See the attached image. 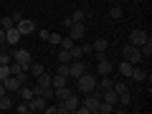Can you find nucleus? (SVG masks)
I'll return each instance as SVG.
<instances>
[{"mask_svg": "<svg viewBox=\"0 0 152 114\" xmlns=\"http://www.w3.org/2000/svg\"><path fill=\"white\" fill-rule=\"evenodd\" d=\"M99 102H102V91H99V86H96L94 91L86 94L84 104H79V109H76V112H79V114H91V112H96V109H99Z\"/></svg>", "mask_w": 152, "mask_h": 114, "instance_id": "f257e3e1", "label": "nucleus"}, {"mask_svg": "<svg viewBox=\"0 0 152 114\" xmlns=\"http://www.w3.org/2000/svg\"><path fill=\"white\" fill-rule=\"evenodd\" d=\"M96 81H99V79H96L94 74H89V71H84V74L79 76V79H76V86L81 89L84 94H89V91H94V89H96Z\"/></svg>", "mask_w": 152, "mask_h": 114, "instance_id": "f03ea898", "label": "nucleus"}, {"mask_svg": "<svg viewBox=\"0 0 152 114\" xmlns=\"http://www.w3.org/2000/svg\"><path fill=\"white\" fill-rule=\"evenodd\" d=\"M79 96H74V94H69V96L64 99V102H58L56 107H58V114H69V112H76L79 109Z\"/></svg>", "mask_w": 152, "mask_h": 114, "instance_id": "7ed1b4c3", "label": "nucleus"}, {"mask_svg": "<svg viewBox=\"0 0 152 114\" xmlns=\"http://www.w3.org/2000/svg\"><path fill=\"white\" fill-rule=\"evenodd\" d=\"M122 56H124V61H129V64H142V53H140V48H137V46H124V51H122Z\"/></svg>", "mask_w": 152, "mask_h": 114, "instance_id": "20e7f679", "label": "nucleus"}, {"mask_svg": "<svg viewBox=\"0 0 152 114\" xmlns=\"http://www.w3.org/2000/svg\"><path fill=\"white\" fill-rule=\"evenodd\" d=\"M145 41H150V36H147V31H142V28H137V31H132V33H129V43H132V46H137V48H140Z\"/></svg>", "mask_w": 152, "mask_h": 114, "instance_id": "39448f33", "label": "nucleus"}, {"mask_svg": "<svg viewBox=\"0 0 152 114\" xmlns=\"http://www.w3.org/2000/svg\"><path fill=\"white\" fill-rule=\"evenodd\" d=\"M15 28L20 31V36H31V33H36V31H38V28H36V23H33V20H28V18L18 20V23H15Z\"/></svg>", "mask_w": 152, "mask_h": 114, "instance_id": "423d86ee", "label": "nucleus"}, {"mask_svg": "<svg viewBox=\"0 0 152 114\" xmlns=\"http://www.w3.org/2000/svg\"><path fill=\"white\" fill-rule=\"evenodd\" d=\"M112 71H114V66L109 64V58H107V56L96 61V74H99V76H112Z\"/></svg>", "mask_w": 152, "mask_h": 114, "instance_id": "0eeeda50", "label": "nucleus"}, {"mask_svg": "<svg viewBox=\"0 0 152 114\" xmlns=\"http://www.w3.org/2000/svg\"><path fill=\"white\" fill-rule=\"evenodd\" d=\"M69 36L74 38V41L84 38V36H86V26H84V23H71V26H69Z\"/></svg>", "mask_w": 152, "mask_h": 114, "instance_id": "6e6552de", "label": "nucleus"}, {"mask_svg": "<svg viewBox=\"0 0 152 114\" xmlns=\"http://www.w3.org/2000/svg\"><path fill=\"white\" fill-rule=\"evenodd\" d=\"M84 71H86V64H81V58H79V61H71V64H69V76H71V79H79Z\"/></svg>", "mask_w": 152, "mask_h": 114, "instance_id": "1a4fd4ad", "label": "nucleus"}, {"mask_svg": "<svg viewBox=\"0 0 152 114\" xmlns=\"http://www.w3.org/2000/svg\"><path fill=\"white\" fill-rule=\"evenodd\" d=\"M13 61H18V64L28 66V64L33 61V56H31V51H26V48H18L15 53H13Z\"/></svg>", "mask_w": 152, "mask_h": 114, "instance_id": "9d476101", "label": "nucleus"}, {"mask_svg": "<svg viewBox=\"0 0 152 114\" xmlns=\"http://www.w3.org/2000/svg\"><path fill=\"white\" fill-rule=\"evenodd\" d=\"M18 41H20V31H18L15 26H13V28H5V43H8V46H15Z\"/></svg>", "mask_w": 152, "mask_h": 114, "instance_id": "9b49d317", "label": "nucleus"}, {"mask_svg": "<svg viewBox=\"0 0 152 114\" xmlns=\"http://www.w3.org/2000/svg\"><path fill=\"white\" fill-rule=\"evenodd\" d=\"M28 104H31V112H43V109H46V104H48V102H46V99L41 96V94H36V96H33V99H31Z\"/></svg>", "mask_w": 152, "mask_h": 114, "instance_id": "f8f14e48", "label": "nucleus"}, {"mask_svg": "<svg viewBox=\"0 0 152 114\" xmlns=\"http://www.w3.org/2000/svg\"><path fill=\"white\" fill-rule=\"evenodd\" d=\"M102 102H107V104H119V96H117V91L114 89H102Z\"/></svg>", "mask_w": 152, "mask_h": 114, "instance_id": "ddd939ff", "label": "nucleus"}, {"mask_svg": "<svg viewBox=\"0 0 152 114\" xmlns=\"http://www.w3.org/2000/svg\"><path fill=\"white\" fill-rule=\"evenodd\" d=\"M0 84H5V89H8V91H18V89H20V79H18V76H8V79H5V81H0Z\"/></svg>", "mask_w": 152, "mask_h": 114, "instance_id": "4468645a", "label": "nucleus"}, {"mask_svg": "<svg viewBox=\"0 0 152 114\" xmlns=\"http://www.w3.org/2000/svg\"><path fill=\"white\" fill-rule=\"evenodd\" d=\"M117 69H119V74L124 76V79H129V76H132V69H134V64H129V61H122Z\"/></svg>", "mask_w": 152, "mask_h": 114, "instance_id": "2eb2a0df", "label": "nucleus"}, {"mask_svg": "<svg viewBox=\"0 0 152 114\" xmlns=\"http://www.w3.org/2000/svg\"><path fill=\"white\" fill-rule=\"evenodd\" d=\"M91 48L96 51V53H107V48H109L107 38H99V41H94V43H91Z\"/></svg>", "mask_w": 152, "mask_h": 114, "instance_id": "dca6fc26", "label": "nucleus"}, {"mask_svg": "<svg viewBox=\"0 0 152 114\" xmlns=\"http://www.w3.org/2000/svg\"><path fill=\"white\" fill-rule=\"evenodd\" d=\"M18 91H20V99H23V102H31V99L36 96V94H33V89H28L26 84H20V89H18Z\"/></svg>", "mask_w": 152, "mask_h": 114, "instance_id": "f3484780", "label": "nucleus"}, {"mask_svg": "<svg viewBox=\"0 0 152 114\" xmlns=\"http://www.w3.org/2000/svg\"><path fill=\"white\" fill-rule=\"evenodd\" d=\"M43 71H46L43 64H33V61L28 64V74H31V76H38V74H43Z\"/></svg>", "mask_w": 152, "mask_h": 114, "instance_id": "a211bd4d", "label": "nucleus"}, {"mask_svg": "<svg viewBox=\"0 0 152 114\" xmlns=\"http://www.w3.org/2000/svg\"><path fill=\"white\" fill-rule=\"evenodd\" d=\"M10 109H13V99L8 96V94L0 96V112H10Z\"/></svg>", "mask_w": 152, "mask_h": 114, "instance_id": "6ab92c4d", "label": "nucleus"}, {"mask_svg": "<svg viewBox=\"0 0 152 114\" xmlns=\"http://www.w3.org/2000/svg\"><path fill=\"white\" fill-rule=\"evenodd\" d=\"M140 53H142V58H150L152 56V41H145V43L140 46Z\"/></svg>", "mask_w": 152, "mask_h": 114, "instance_id": "aec40b11", "label": "nucleus"}, {"mask_svg": "<svg viewBox=\"0 0 152 114\" xmlns=\"http://www.w3.org/2000/svg\"><path fill=\"white\" fill-rule=\"evenodd\" d=\"M86 15H89V13H84V10H76L74 15H69V18H71V23H84V20H86Z\"/></svg>", "mask_w": 152, "mask_h": 114, "instance_id": "412c9836", "label": "nucleus"}, {"mask_svg": "<svg viewBox=\"0 0 152 114\" xmlns=\"http://www.w3.org/2000/svg\"><path fill=\"white\" fill-rule=\"evenodd\" d=\"M96 86H99V89H112V86H114V81L109 79V76H102V79L96 81Z\"/></svg>", "mask_w": 152, "mask_h": 114, "instance_id": "4be33fe9", "label": "nucleus"}, {"mask_svg": "<svg viewBox=\"0 0 152 114\" xmlns=\"http://www.w3.org/2000/svg\"><path fill=\"white\" fill-rule=\"evenodd\" d=\"M58 61H61V64H71V51L69 48H61L58 51Z\"/></svg>", "mask_w": 152, "mask_h": 114, "instance_id": "5701e85b", "label": "nucleus"}, {"mask_svg": "<svg viewBox=\"0 0 152 114\" xmlns=\"http://www.w3.org/2000/svg\"><path fill=\"white\" fill-rule=\"evenodd\" d=\"M71 61H79V58H81V56H84V51H81V46H71Z\"/></svg>", "mask_w": 152, "mask_h": 114, "instance_id": "b1692460", "label": "nucleus"}, {"mask_svg": "<svg viewBox=\"0 0 152 114\" xmlns=\"http://www.w3.org/2000/svg\"><path fill=\"white\" fill-rule=\"evenodd\" d=\"M96 112H102V114H112L114 112V104H107V102H99V109Z\"/></svg>", "mask_w": 152, "mask_h": 114, "instance_id": "393cba45", "label": "nucleus"}, {"mask_svg": "<svg viewBox=\"0 0 152 114\" xmlns=\"http://www.w3.org/2000/svg\"><path fill=\"white\" fill-rule=\"evenodd\" d=\"M119 104H122V107H129V104H132V94H129V91L119 94Z\"/></svg>", "mask_w": 152, "mask_h": 114, "instance_id": "a878e982", "label": "nucleus"}, {"mask_svg": "<svg viewBox=\"0 0 152 114\" xmlns=\"http://www.w3.org/2000/svg\"><path fill=\"white\" fill-rule=\"evenodd\" d=\"M58 46H64V48H71V46H76V41H74L71 36H66V38L61 36V43H58Z\"/></svg>", "mask_w": 152, "mask_h": 114, "instance_id": "bb28decb", "label": "nucleus"}, {"mask_svg": "<svg viewBox=\"0 0 152 114\" xmlns=\"http://www.w3.org/2000/svg\"><path fill=\"white\" fill-rule=\"evenodd\" d=\"M109 15H112V18H114V20H119V18H122V15H124V13H122V8H119V5H114V8H112V10H109Z\"/></svg>", "mask_w": 152, "mask_h": 114, "instance_id": "cd10ccee", "label": "nucleus"}, {"mask_svg": "<svg viewBox=\"0 0 152 114\" xmlns=\"http://www.w3.org/2000/svg\"><path fill=\"white\" fill-rule=\"evenodd\" d=\"M13 26H15V23H13V18H10V15H5L3 20H0V28H3V31H5V28H13Z\"/></svg>", "mask_w": 152, "mask_h": 114, "instance_id": "c85d7f7f", "label": "nucleus"}, {"mask_svg": "<svg viewBox=\"0 0 152 114\" xmlns=\"http://www.w3.org/2000/svg\"><path fill=\"white\" fill-rule=\"evenodd\" d=\"M8 76H10V69H8L5 64H0V81H5Z\"/></svg>", "mask_w": 152, "mask_h": 114, "instance_id": "c756f323", "label": "nucleus"}, {"mask_svg": "<svg viewBox=\"0 0 152 114\" xmlns=\"http://www.w3.org/2000/svg\"><path fill=\"white\" fill-rule=\"evenodd\" d=\"M46 41H48V43H53V46H58V43H61V36H58V33H48V38H46Z\"/></svg>", "mask_w": 152, "mask_h": 114, "instance_id": "7c9ffc66", "label": "nucleus"}, {"mask_svg": "<svg viewBox=\"0 0 152 114\" xmlns=\"http://www.w3.org/2000/svg\"><path fill=\"white\" fill-rule=\"evenodd\" d=\"M10 61H13V56H10V53H5V51H0V64H5V66H8Z\"/></svg>", "mask_w": 152, "mask_h": 114, "instance_id": "2f4dec72", "label": "nucleus"}, {"mask_svg": "<svg viewBox=\"0 0 152 114\" xmlns=\"http://www.w3.org/2000/svg\"><path fill=\"white\" fill-rule=\"evenodd\" d=\"M15 109H18L20 114H31V104H28V102H23L20 107H15Z\"/></svg>", "mask_w": 152, "mask_h": 114, "instance_id": "473e14b6", "label": "nucleus"}, {"mask_svg": "<svg viewBox=\"0 0 152 114\" xmlns=\"http://www.w3.org/2000/svg\"><path fill=\"white\" fill-rule=\"evenodd\" d=\"M56 74H61V76H66V79H69V64H61Z\"/></svg>", "mask_w": 152, "mask_h": 114, "instance_id": "72a5a7b5", "label": "nucleus"}, {"mask_svg": "<svg viewBox=\"0 0 152 114\" xmlns=\"http://www.w3.org/2000/svg\"><path fill=\"white\" fill-rule=\"evenodd\" d=\"M43 112H46V114H58V107H56V104H46Z\"/></svg>", "mask_w": 152, "mask_h": 114, "instance_id": "f704fd0d", "label": "nucleus"}, {"mask_svg": "<svg viewBox=\"0 0 152 114\" xmlns=\"http://www.w3.org/2000/svg\"><path fill=\"white\" fill-rule=\"evenodd\" d=\"M10 18H13V23H18V20H23V15H20V13H18V10H15V13H13V15H10Z\"/></svg>", "mask_w": 152, "mask_h": 114, "instance_id": "c9c22d12", "label": "nucleus"}, {"mask_svg": "<svg viewBox=\"0 0 152 114\" xmlns=\"http://www.w3.org/2000/svg\"><path fill=\"white\" fill-rule=\"evenodd\" d=\"M3 43H5V31L0 28V48H3Z\"/></svg>", "mask_w": 152, "mask_h": 114, "instance_id": "e433bc0d", "label": "nucleus"}, {"mask_svg": "<svg viewBox=\"0 0 152 114\" xmlns=\"http://www.w3.org/2000/svg\"><path fill=\"white\" fill-rule=\"evenodd\" d=\"M5 91H8V89H5V84H0V96H5Z\"/></svg>", "mask_w": 152, "mask_h": 114, "instance_id": "4c0bfd02", "label": "nucleus"}]
</instances>
